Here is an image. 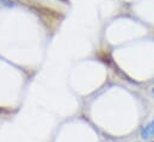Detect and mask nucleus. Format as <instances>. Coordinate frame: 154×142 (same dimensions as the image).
Masks as SVG:
<instances>
[{
    "mask_svg": "<svg viewBox=\"0 0 154 142\" xmlns=\"http://www.w3.org/2000/svg\"><path fill=\"white\" fill-rule=\"evenodd\" d=\"M153 92H154V88H153Z\"/></svg>",
    "mask_w": 154,
    "mask_h": 142,
    "instance_id": "obj_3",
    "label": "nucleus"
},
{
    "mask_svg": "<svg viewBox=\"0 0 154 142\" xmlns=\"http://www.w3.org/2000/svg\"><path fill=\"white\" fill-rule=\"evenodd\" d=\"M151 123H152V124H153V125H154V118H153V121H152V122H151Z\"/></svg>",
    "mask_w": 154,
    "mask_h": 142,
    "instance_id": "obj_1",
    "label": "nucleus"
},
{
    "mask_svg": "<svg viewBox=\"0 0 154 142\" xmlns=\"http://www.w3.org/2000/svg\"><path fill=\"white\" fill-rule=\"evenodd\" d=\"M149 142H153V141H149Z\"/></svg>",
    "mask_w": 154,
    "mask_h": 142,
    "instance_id": "obj_2",
    "label": "nucleus"
}]
</instances>
